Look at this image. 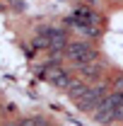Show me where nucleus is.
<instances>
[{
	"mask_svg": "<svg viewBox=\"0 0 123 126\" xmlns=\"http://www.w3.org/2000/svg\"><path fill=\"white\" fill-rule=\"evenodd\" d=\"M41 78L48 80L53 87H58V90H68L75 78H73V73L68 70V68H61L58 63H46L44 65V70H41Z\"/></svg>",
	"mask_w": 123,
	"mask_h": 126,
	"instance_id": "4",
	"label": "nucleus"
},
{
	"mask_svg": "<svg viewBox=\"0 0 123 126\" xmlns=\"http://www.w3.org/2000/svg\"><path fill=\"white\" fill-rule=\"evenodd\" d=\"M31 126H53V124L46 119H31Z\"/></svg>",
	"mask_w": 123,
	"mask_h": 126,
	"instance_id": "9",
	"label": "nucleus"
},
{
	"mask_svg": "<svg viewBox=\"0 0 123 126\" xmlns=\"http://www.w3.org/2000/svg\"><path fill=\"white\" fill-rule=\"evenodd\" d=\"M87 87H89L87 82H73V85L68 87V92H70V97H73V99H80V94L85 92Z\"/></svg>",
	"mask_w": 123,
	"mask_h": 126,
	"instance_id": "8",
	"label": "nucleus"
},
{
	"mask_svg": "<svg viewBox=\"0 0 123 126\" xmlns=\"http://www.w3.org/2000/svg\"><path fill=\"white\" fill-rule=\"evenodd\" d=\"M65 56L75 63V65H80V68L97 61V51H94V46H92V44H87V41H68V46H65Z\"/></svg>",
	"mask_w": 123,
	"mask_h": 126,
	"instance_id": "3",
	"label": "nucleus"
},
{
	"mask_svg": "<svg viewBox=\"0 0 123 126\" xmlns=\"http://www.w3.org/2000/svg\"><path fill=\"white\" fill-rule=\"evenodd\" d=\"M104 94H106V85L99 82V85H89L85 92L80 94V99H75V102H77V107H80L82 111H94Z\"/></svg>",
	"mask_w": 123,
	"mask_h": 126,
	"instance_id": "6",
	"label": "nucleus"
},
{
	"mask_svg": "<svg viewBox=\"0 0 123 126\" xmlns=\"http://www.w3.org/2000/svg\"><path fill=\"white\" fill-rule=\"evenodd\" d=\"M99 124H111V121H123V92H109L101 97V102L92 111Z\"/></svg>",
	"mask_w": 123,
	"mask_h": 126,
	"instance_id": "1",
	"label": "nucleus"
},
{
	"mask_svg": "<svg viewBox=\"0 0 123 126\" xmlns=\"http://www.w3.org/2000/svg\"><path fill=\"white\" fill-rule=\"evenodd\" d=\"M36 44L58 53V51H65V46H68V34L58 27H41L36 34Z\"/></svg>",
	"mask_w": 123,
	"mask_h": 126,
	"instance_id": "2",
	"label": "nucleus"
},
{
	"mask_svg": "<svg viewBox=\"0 0 123 126\" xmlns=\"http://www.w3.org/2000/svg\"><path fill=\"white\" fill-rule=\"evenodd\" d=\"M77 32H82V34H87V36H99V17L94 15L92 10H77L75 15H70L68 19Z\"/></svg>",
	"mask_w": 123,
	"mask_h": 126,
	"instance_id": "5",
	"label": "nucleus"
},
{
	"mask_svg": "<svg viewBox=\"0 0 123 126\" xmlns=\"http://www.w3.org/2000/svg\"><path fill=\"white\" fill-rule=\"evenodd\" d=\"M80 73H82V78H87V80H97L101 75V65L94 61V63H89V65H82Z\"/></svg>",
	"mask_w": 123,
	"mask_h": 126,
	"instance_id": "7",
	"label": "nucleus"
}]
</instances>
